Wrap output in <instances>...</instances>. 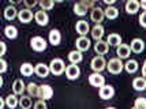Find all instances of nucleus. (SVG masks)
Masks as SVG:
<instances>
[{"label":"nucleus","mask_w":146,"mask_h":109,"mask_svg":"<svg viewBox=\"0 0 146 109\" xmlns=\"http://www.w3.org/2000/svg\"><path fill=\"white\" fill-rule=\"evenodd\" d=\"M107 109H115V108H107Z\"/></svg>","instance_id":"nucleus-49"},{"label":"nucleus","mask_w":146,"mask_h":109,"mask_svg":"<svg viewBox=\"0 0 146 109\" xmlns=\"http://www.w3.org/2000/svg\"><path fill=\"white\" fill-rule=\"evenodd\" d=\"M88 10H89V8H86L81 1H79V3H75V6H74V13H75L76 15H79V17L86 15V14H88Z\"/></svg>","instance_id":"nucleus-33"},{"label":"nucleus","mask_w":146,"mask_h":109,"mask_svg":"<svg viewBox=\"0 0 146 109\" xmlns=\"http://www.w3.org/2000/svg\"><path fill=\"white\" fill-rule=\"evenodd\" d=\"M34 19L40 26H46L48 22H49V17H48V14L45 13L44 10H41V11H37L34 14Z\"/></svg>","instance_id":"nucleus-11"},{"label":"nucleus","mask_w":146,"mask_h":109,"mask_svg":"<svg viewBox=\"0 0 146 109\" xmlns=\"http://www.w3.org/2000/svg\"><path fill=\"white\" fill-rule=\"evenodd\" d=\"M134 106L138 108V109H146V98H142V97L137 98V100H135V104H134Z\"/></svg>","instance_id":"nucleus-35"},{"label":"nucleus","mask_w":146,"mask_h":109,"mask_svg":"<svg viewBox=\"0 0 146 109\" xmlns=\"http://www.w3.org/2000/svg\"><path fill=\"white\" fill-rule=\"evenodd\" d=\"M102 1H104V3L107 4V6H112V4H113L116 0H102Z\"/></svg>","instance_id":"nucleus-44"},{"label":"nucleus","mask_w":146,"mask_h":109,"mask_svg":"<svg viewBox=\"0 0 146 109\" xmlns=\"http://www.w3.org/2000/svg\"><path fill=\"white\" fill-rule=\"evenodd\" d=\"M139 4H141V7H142V8H143V10L146 11V0H141Z\"/></svg>","instance_id":"nucleus-46"},{"label":"nucleus","mask_w":146,"mask_h":109,"mask_svg":"<svg viewBox=\"0 0 146 109\" xmlns=\"http://www.w3.org/2000/svg\"><path fill=\"white\" fill-rule=\"evenodd\" d=\"M34 109H46V102L45 100H40L34 104Z\"/></svg>","instance_id":"nucleus-38"},{"label":"nucleus","mask_w":146,"mask_h":109,"mask_svg":"<svg viewBox=\"0 0 146 109\" xmlns=\"http://www.w3.org/2000/svg\"><path fill=\"white\" fill-rule=\"evenodd\" d=\"M139 23L142 27H146V11H143L139 15Z\"/></svg>","instance_id":"nucleus-39"},{"label":"nucleus","mask_w":146,"mask_h":109,"mask_svg":"<svg viewBox=\"0 0 146 109\" xmlns=\"http://www.w3.org/2000/svg\"><path fill=\"white\" fill-rule=\"evenodd\" d=\"M130 52H131V48L130 45H126V44H120L117 46L116 49V55L119 59H127L130 56Z\"/></svg>","instance_id":"nucleus-14"},{"label":"nucleus","mask_w":146,"mask_h":109,"mask_svg":"<svg viewBox=\"0 0 146 109\" xmlns=\"http://www.w3.org/2000/svg\"><path fill=\"white\" fill-rule=\"evenodd\" d=\"M18 14H19L18 10H17L14 6L10 4V6L6 7V10H4V18H6L7 20H13L18 17Z\"/></svg>","instance_id":"nucleus-19"},{"label":"nucleus","mask_w":146,"mask_h":109,"mask_svg":"<svg viewBox=\"0 0 146 109\" xmlns=\"http://www.w3.org/2000/svg\"><path fill=\"white\" fill-rule=\"evenodd\" d=\"M52 96H53V89H52L49 85H41L40 86V93H38V97L41 100H51Z\"/></svg>","instance_id":"nucleus-8"},{"label":"nucleus","mask_w":146,"mask_h":109,"mask_svg":"<svg viewBox=\"0 0 146 109\" xmlns=\"http://www.w3.org/2000/svg\"><path fill=\"white\" fill-rule=\"evenodd\" d=\"M81 3H82L83 6L86 7V8H94V0H81Z\"/></svg>","instance_id":"nucleus-37"},{"label":"nucleus","mask_w":146,"mask_h":109,"mask_svg":"<svg viewBox=\"0 0 146 109\" xmlns=\"http://www.w3.org/2000/svg\"><path fill=\"white\" fill-rule=\"evenodd\" d=\"M46 40L44 37H41V36H36V37H33L30 40V46H32L33 51L36 52H42L46 49Z\"/></svg>","instance_id":"nucleus-3"},{"label":"nucleus","mask_w":146,"mask_h":109,"mask_svg":"<svg viewBox=\"0 0 146 109\" xmlns=\"http://www.w3.org/2000/svg\"><path fill=\"white\" fill-rule=\"evenodd\" d=\"M131 109H138V108H135V106H134V108H131Z\"/></svg>","instance_id":"nucleus-48"},{"label":"nucleus","mask_w":146,"mask_h":109,"mask_svg":"<svg viewBox=\"0 0 146 109\" xmlns=\"http://www.w3.org/2000/svg\"><path fill=\"white\" fill-rule=\"evenodd\" d=\"M34 72H36L40 78H45V77H48V74L51 72V68H49V65L44 64V63H38V64L34 67Z\"/></svg>","instance_id":"nucleus-12"},{"label":"nucleus","mask_w":146,"mask_h":109,"mask_svg":"<svg viewBox=\"0 0 146 109\" xmlns=\"http://www.w3.org/2000/svg\"><path fill=\"white\" fill-rule=\"evenodd\" d=\"M139 1L138 0H128L127 3H126V11L128 14H137L138 13V10H139Z\"/></svg>","instance_id":"nucleus-20"},{"label":"nucleus","mask_w":146,"mask_h":109,"mask_svg":"<svg viewBox=\"0 0 146 109\" xmlns=\"http://www.w3.org/2000/svg\"><path fill=\"white\" fill-rule=\"evenodd\" d=\"M142 75H143V78L146 77V60L143 61V65H142Z\"/></svg>","instance_id":"nucleus-42"},{"label":"nucleus","mask_w":146,"mask_h":109,"mask_svg":"<svg viewBox=\"0 0 146 109\" xmlns=\"http://www.w3.org/2000/svg\"><path fill=\"white\" fill-rule=\"evenodd\" d=\"M90 67H92V70L94 71V72H101L102 70L107 68V61H105V59L102 57V56H96L92 60Z\"/></svg>","instance_id":"nucleus-4"},{"label":"nucleus","mask_w":146,"mask_h":109,"mask_svg":"<svg viewBox=\"0 0 146 109\" xmlns=\"http://www.w3.org/2000/svg\"><path fill=\"white\" fill-rule=\"evenodd\" d=\"M124 1H128V0H124Z\"/></svg>","instance_id":"nucleus-50"},{"label":"nucleus","mask_w":146,"mask_h":109,"mask_svg":"<svg viewBox=\"0 0 146 109\" xmlns=\"http://www.w3.org/2000/svg\"><path fill=\"white\" fill-rule=\"evenodd\" d=\"M55 1H57V3H60V1H63V0H55Z\"/></svg>","instance_id":"nucleus-47"},{"label":"nucleus","mask_w":146,"mask_h":109,"mask_svg":"<svg viewBox=\"0 0 146 109\" xmlns=\"http://www.w3.org/2000/svg\"><path fill=\"white\" fill-rule=\"evenodd\" d=\"M89 83L94 87H101L105 85V78L102 77L100 72H94V74L89 75Z\"/></svg>","instance_id":"nucleus-6"},{"label":"nucleus","mask_w":146,"mask_h":109,"mask_svg":"<svg viewBox=\"0 0 146 109\" xmlns=\"http://www.w3.org/2000/svg\"><path fill=\"white\" fill-rule=\"evenodd\" d=\"M130 48H131V51L134 53H141V52H143V49H145V42H143V40H141V38H134L131 41Z\"/></svg>","instance_id":"nucleus-15"},{"label":"nucleus","mask_w":146,"mask_h":109,"mask_svg":"<svg viewBox=\"0 0 146 109\" xmlns=\"http://www.w3.org/2000/svg\"><path fill=\"white\" fill-rule=\"evenodd\" d=\"M26 90H27V93H29V96L30 97H38V93H40V86L36 83H29L26 86Z\"/></svg>","instance_id":"nucleus-32"},{"label":"nucleus","mask_w":146,"mask_h":109,"mask_svg":"<svg viewBox=\"0 0 146 109\" xmlns=\"http://www.w3.org/2000/svg\"><path fill=\"white\" fill-rule=\"evenodd\" d=\"M4 105H6V98H0V109L4 108Z\"/></svg>","instance_id":"nucleus-43"},{"label":"nucleus","mask_w":146,"mask_h":109,"mask_svg":"<svg viewBox=\"0 0 146 109\" xmlns=\"http://www.w3.org/2000/svg\"><path fill=\"white\" fill-rule=\"evenodd\" d=\"M6 105L8 106V108H17L19 105V98L17 97V94H10V96L6 97Z\"/></svg>","instance_id":"nucleus-27"},{"label":"nucleus","mask_w":146,"mask_h":109,"mask_svg":"<svg viewBox=\"0 0 146 109\" xmlns=\"http://www.w3.org/2000/svg\"><path fill=\"white\" fill-rule=\"evenodd\" d=\"M49 68H51V72L53 75H62L64 71H66V65H64V61L62 59H52L51 63H49Z\"/></svg>","instance_id":"nucleus-1"},{"label":"nucleus","mask_w":146,"mask_h":109,"mask_svg":"<svg viewBox=\"0 0 146 109\" xmlns=\"http://www.w3.org/2000/svg\"><path fill=\"white\" fill-rule=\"evenodd\" d=\"M26 90V86L23 83V81L22 79H17L13 85V91L14 94H17V96H23V91Z\"/></svg>","instance_id":"nucleus-18"},{"label":"nucleus","mask_w":146,"mask_h":109,"mask_svg":"<svg viewBox=\"0 0 146 109\" xmlns=\"http://www.w3.org/2000/svg\"><path fill=\"white\" fill-rule=\"evenodd\" d=\"M6 71H7V61L4 59H1V60H0V72L4 74Z\"/></svg>","instance_id":"nucleus-40"},{"label":"nucleus","mask_w":146,"mask_h":109,"mask_svg":"<svg viewBox=\"0 0 146 109\" xmlns=\"http://www.w3.org/2000/svg\"><path fill=\"white\" fill-rule=\"evenodd\" d=\"M108 49H109V44L107 41L100 40V41H97L94 44V51H96V53H98L100 56H101V55H105V53L108 52Z\"/></svg>","instance_id":"nucleus-16"},{"label":"nucleus","mask_w":146,"mask_h":109,"mask_svg":"<svg viewBox=\"0 0 146 109\" xmlns=\"http://www.w3.org/2000/svg\"><path fill=\"white\" fill-rule=\"evenodd\" d=\"M23 3H25V6L27 8H33V7H36L40 3L38 0H23Z\"/></svg>","instance_id":"nucleus-36"},{"label":"nucleus","mask_w":146,"mask_h":109,"mask_svg":"<svg viewBox=\"0 0 146 109\" xmlns=\"http://www.w3.org/2000/svg\"><path fill=\"white\" fill-rule=\"evenodd\" d=\"M48 40H49V42H51L52 45H59L60 44V41H62V34H60L59 30L52 29L51 32H49V37H48Z\"/></svg>","instance_id":"nucleus-21"},{"label":"nucleus","mask_w":146,"mask_h":109,"mask_svg":"<svg viewBox=\"0 0 146 109\" xmlns=\"http://www.w3.org/2000/svg\"><path fill=\"white\" fill-rule=\"evenodd\" d=\"M40 6H41V10L44 11L52 10L55 6V0H40Z\"/></svg>","instance_id":"nucleus-34"},{"label":"nucleus","mask_w":146,"mask_h":109,"mask_svg":"<svg viewBox=\"0 0 146 109\" xmlns=\"http://www.w3.org/2000/svg\"><path fill=\"white\" fill-rule=\"evenodd\" d=\"M18 18L22 23H29V22L33 19V13L29 10V8H23V10L19 11Z\"/></svg>","instance_id":"nucleus-17"},{"label":"nucleus","mask_w":146,"mask_h":109,"mask_svg":"<svg viewBox=\"0 0 146 109\" xmlns=\"http://www.w3.org/2000/svg\"><path fill=\"white\" fill-rule=\"evenodd\" d=\"M133 87L137 90V91H143V90H146V79L143 77L135 78L133 81Z\"/></svg>","instance_id":"nucleus-23"},{"label":"nucleus","mask_w":146,"mask_h":109,"mask_svg":"<svg viewBox=\"0 0 146 109\" xmlns=\"http://www.w3.org/2000/svg\"><path fill=\"white\" fill-rule=\"evenodd\" d=\"M75 30L78 34H81V36H86L88 33H89L90 30V26L89 23L86 22V20H78L76 22V25H75Z\"/></svg>","instance_id":"nucleus-13"},{"label":"nucleus","mask_w":146,"mask_h":109,"mask_svg":"<svg viewBox=\"0 0 146 109\" xmlns=\"http://www.w3.org/2000/svg\"><path fill=\"white\" fill-rule=\"evenodd\" d=\"M4 34H6L7 38L14 40L18 37V29L13 25H8V26H6V29H4Z\"/></svg>","instance_id":"nucleus-26"},{"label":"nucleus","mask_w":146,"mask_h":109,"mask_svg":"<svg viewBox=\"0 0 146 109\" xmlns=\"http://www.w3.org/2000/svg\"><path fill=\"white\" fill-rule=\"evenodd\" d=\"M94 1H97V0H94Z\"/></svg>","instance_id":"nucleus-51"},{"label":"nucleus","mask_w":146,"mask_h":109,"mask_svg":"<svg viewBox=\"0 0 146 109\" xmlns=\"http://www.w3.org/2000/svg\"><path fill=\"white\" fill-rule=\"evenodd\" d=\"M0 46H1V56H4L6 55V51H7V46H6V42H0Z\"/></svg>","instance_id":"nucleus-41"},{"label":"nucleus","mask_w":146,"mask_h":109,"mask_svg":"<svg viewBox=\"0 0 146 109\" xmlns=\"http://www.w3.org/2000/svg\"><path fill=\"white\" fill-rule=\"evenodd\" d=\"M107 42H108L109 45H112V46H119V45L121 44V37L119 34H116V33H112V34L108 36Z\"/></svg>","instance_id":"nucleus-30"},{"label":"nucleus","mask_w":146,"mask_h":109,"mask_svg":"<svg viewBox=\"0 0 146 109\" xmlns=\"http://www.w3.org/2000/svg\"><path fill=\"white\" fill-rule=\"evenodd\" d=\"M104 11H105V18L108 19H116L119 17V10L113 6H108Z\"/></svg>","instance_id":"nucleus-25"},{"label":"nucleus","mask_w":146,"mask_h":109,"mask_svg":"<svg viewBox=\"0 0 146 109\" xmlns=\"http://www.w3.org/2000/svg\"><path fill=\"white\" fill-rule=\"evenodd\" d=\"M90 18H92V20L96 22L97 25H100V22H102V19L105 18V11L101 10L100 7H94V8H92Z\"/></svg>","instance_id":"nucleus-7"},{"label":"nucleus","mask_w":146,"mask_h":109,"mask_svg":"<svg viewBox=\"0 0 146 109\" xmlns=\"http://www.w3.org/2000/svg\"><path fill=\"white\" fill-rule=\"evenodd\" d=\"M8 1H10V4H14V6H15V4H19V3H22V0H8Z\"/></svg>","instance_id":"nucleus-45"},{"label":"nucleus","mask_w":146,"mask_h":109,"mask_svg":"<svg viewBox=\"0 0 146 109\" xmlns=\"http://www.w3.org/2000/svg\"><path fill=\"white\" fill-rule=\"evenodd\" d=\"M98 94L101 97L102 100H109V98H112L115 94V89L111 86V85H104L100 87L98 90Z\"/></svg>","instance_id":"nucleus-9"},{"label":"nucleus","mask_w":146,"mask_h":109,"mask_svg":"<svg viewBox=\"0 0 146 109\" xmlns=\"http://www.w3.org/2000/svg\"><path fill=\"white\" fill-rule=\"evenodd\" d=\"M82 52L81 51H71L70 53H68V60L71 61V64H78V63H81L82 61Z\"/></svg>","instance_id":"nucleus-22"},{"label":"nucleus","mask_w":146,"mask_h":109,"mask_svg":"<svg viewBox=\"0 0 146 109\" xmlns=\"http://www.w3.org/2000/svg\"><path fill=\"white\" fill-rule=\"evenodd\" d=\"M32 105L33 102L30 96H21V98H19V106H21V109H30Z\"/></svg>","instance_id":"nucleus-28"},{"label":"nucleus","mask_w":146,"mask_h":109,"mask_svg":"<svg viewBox=\"0 0 146 109\" xmlns=\"http://www.w3.org/2000/svg\"><path fill=\"white\" fill-rule=\"evenodd\" d=\"M81 75V70L76 64H70L66 67V77L68 78L70 81H74V79H78Z\"/></svg>","instance_id":"nucleus-5"},{"label":"nucleus","mask_w":146,"mask_h":109,"mask_svg":"<svg viewBox=\"0 0 146 109\" xmlns=\"http://www.w3.org/2000/svg\"><path fill=\"white\" fill-rule=\"evenodd\" d=\"M33 72H34V67L30 63H23V64L21 65V74L23 77H30Z\"/></svg>","instance_id":"nucleus-31"},{"label":"nucleus","mask_w":146,"mask_h":109,"mask_svg":"<svg viewBox=\"0 0 146 109\" xmlns=\"http://www.w3.org/2000/svg\"><path fill=\"white\" fill-rule=\"evenodd\" d=\"M124 68V64L121 63V59H111L108 63H107V70L111 72V74H120Z\"/></svg>","instance_id":"nucleus-2"},{"label":"nucleus","mask_w":146,"mask_h":109,"mask_svg":"<svg viewBox=\"0 0 146 109\" xmlns=\"http://www.w3.org/2000/svg\"><path fill=\"white\" fill-rule=\"evenodd\" d=\"M92 37L96 40V41H100L104 37V27L101 25H96L93 29H92Z\"/></svg>","instance_id":"nucleus-24"},{"label":"nucleus","mask_w":146,"mask_h":109,"mask_svg":"<svg viewBox=\"0 0 146 109\" xmlns=\"http://www.w3.org/2000/svg\"><path fill=\"white\" fill-rule=\"evenodd\" d=\"M75 45H76V49H78V51L85 52L90 48V40L88 38V37H85V36H81V37L75 41Z\"/></svg>","instance_id":"nucleus-10"},{"label":"nucleus","mask_w":146,"mask_h":109,"mask_svg":"<svg viewBox=\"0 0 146 109\" xmlns=\"http://www.w3.org/2000/svg\"><path fill=\"white\" fill-rule=\"evenodd\" d=\"M139 68V65H138V61L137 60H128L127 63L124 64V70L127 71L128 74H134V72H137Z\"/></svg>","instance_id":"nucleus-29"}]
</instances>
